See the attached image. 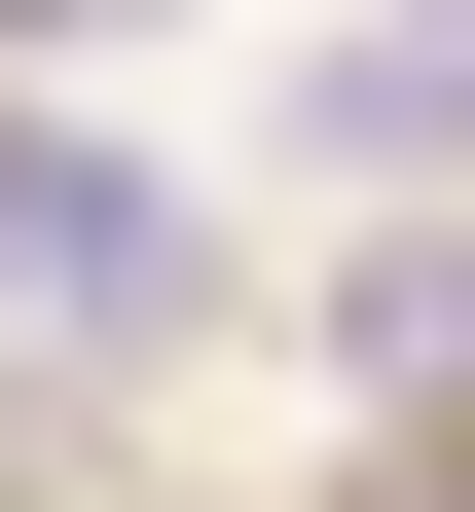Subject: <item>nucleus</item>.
Wrapping results in <instances>:
<instances>
[{"label": "nucleus", "mask_w": 475, "mask_h": 512, "mask_svg": "<svg viewBox=\"0 0 475 512\" xmlns=\"http://www.w3.org/2000/svg\"><path fill=\"white\" fill-rule=\"evenodd\" d=\"M0 330H37V366H147L183 330V183L147 147H0Z\"/></svg>", "instance_id": "nucleus-1"}, {"label": "nucleus", "mask_w": 475, "mask_h": 512, "mask_svg": "<svg viewBox=\"0 0 475 512\" xmlns=\"http://www.w3.org/2000/svg\"><path fill=\"white\" fill-rule=\"evenodd\" d=\"M366 403H475V256H366Z\"/></svg>", "instance_id": "nucleus-2"}]
</instances>
